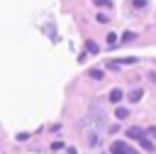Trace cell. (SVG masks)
I'll return each instance as SVG.
<instances>
[{
	"instance_id": "1",
	"label": "cell",
	"mask_w": 156,
	"mask_h": 154,
	"mask_svg": "<svg viewBox=\"0 0 156 154\" xmlns=\"http://www.w3.org/2000/svg\"><path fill=\"white\" fill-rule=\"evenodd\" d=\"M110 152H112V154H139V152H136L134 147H129L124 139H115V142L110 144Z\"/></svg>"
},
{
	"instance_id": "2",
	"label": "cell",
	"mask_w": 156,
	"mask_h": 154,
	"mask_svg": "<svg viewBox=\"0 0 156 154\" xmlns=\"http://www.w3.org/2000/svg\"><path fill=\"white\" fill-rule=\"evenodd\" d=\"M127 137H129V139H139V142H144V139H149V132H144L141 127H127Z\"/></svg>"
},
{
	"instance_id": "3",
	"label": "cell",
	"mask_w": 156,
	"mask_h": 154,
	"mask_svg": "<svg viewBox=\"0 0 156 154\" xmlns=\"http://www.w3.org/2000/svg\"><path fill=\"white\" fill-rule=\"evenodd\" d=\"M122 98H124V93H122L119 88H112V90H110V103H119Z\"/></svg>"
},
{
	"instance_id": "4",
	"label": "cell",
	"mask_w": 156,
	"mask_h": 154,
	"mask_svg": "<svg viewBox=\"0 0 156 154\" xmlns=\"http://www.w3.org/2000/svg\"><path fill=\"white\" fill-rule=\"evenodd\" d=\"M141 95H144V90H141V88H134V90L129 93V100H132V103H139Z\"/></svg>"
},
{
	"instance_id": "5",
	"label": "cell",
	"mask_w": 156,
	"mask_h": 154,
	"mask_svg": "<svg viewBox=\"0 0 156 154\" xmlns=\"http://www.w3.org/2000/svg\"><path fill=\"white\" fill-rule=\"evenodd\" d=\"M117 64L119 66H132V64H136V59L134 56H127V59H117Z\"/></svg>"
},
{
	"instance_id": "6",
	"label": "cell",
	"mask_w": 156,
	"mask_h": 154,
	"mask_svg": "<svg viewBox=\"0 0 156 154\" xmlns=\"http://www.w3.org/2000/svg\"><path fill=\"white\" fill-rule=\"evenodd\" d=\"M127 115H129V110H127V108H117V110H115V117H117V120H124Z\"/></svg>"
},
{
	"instance_id": "7",
	"label": "cell",
	"mask_w": 156,
	"mask_h": 154,
	"mask_svg": "<svg viewBox=\"0 0 156 154\" xmlns=\"http://www.w3.org/2000/svg\"><path fill=\"white\" fill-rule=\"evenodd\" d=\"M85 49H88L90 54H98V51H100V49H98V44H95V42H90V39L85 42Z\"/></svg>"
},
{
	"instance_id": "8",
	"label": "cell",
	"mask_w": 156,
	"mask_h": 154,
	"mask_svg": "<svg viewBox=\"0 0 156 154\" xmlns=\"http://www.w3.org/2000/svg\"><path fill=\"white\" fill-rule=\"evenodd\" d=\"M88 76H90V78H95V81H100V78H102V71H100V68H90V71H88Z\"/></svg>"
},
{
	"instance_id": "9",
	"label": "cell",
	"mask_w": 156,
	"mask_h": 154,
	"mask_svg": "<svg viewBox=\"0 0 156 154\" xmlns=\"http://www.w3.org/2000/svg\"><path fill=\"white\" fill-rule=\"evenodd\" d=\"M117 44H119V42H117V34L110 32V34H107V46H117Z\"/></svg>"
},
{
	"instance_id": "10",
	"label": "cell",
	"mask_w": 156,
	"mask_h": 154,
	"mask_svg": "<svg viewBox=\"0 0 156 154\" xmlns=\"http://www.w3.org/2000/svg\"><path fill=\"white\" fill-rule=\"evenodd\" d=\"M134 39H136L134 32H124V34H122V42H134Z\"/></svg>"
},
{
	"instance_id": "11",
	"label": "cell",
	"mask_w": 156,
	"mask_h": 154,
	"mask_svg": "<svg viewBox=\"0 0 156 154\" xmlns=\"http://www.w3.org/2000/svg\"><path fill=\"white\" fill-rule=\"evenodd\" d=\"M132 5H134V7H146L149 0H132Z\"/></svg>"
},
{
	"instance_id": "12",
	"label": "cell",
	"mask_w": 156,
	"mask_h": 154,
	"mask_svg": "<svg viewBox=\"0 0 156 154\" xmlns=\"http://www.w3.org/2000/svg\"><path fill=\"white\" fill-rule=\"evenodd\" d=\"M98 7H110V0H93Z\"/></svg>"
},
{
	"instance_id": "13",
	"label": "cell",
	"mask_w": 156,
	"mask_h": 154,
	"mask_svg": "<svg viewBox=\"0 0 156 154\" xmlns=\"http://www.w3.org/2000/svg\"><path fill=\"white\" fill-rule=\"evenodd\" d=\"M17 139H20V142H27V139H29V132H20Z\"/></svg>"
},
{
	"instance_id": "14",
	"label": "cell",
	"mask_w": 156,
	"mask_h": 154,
	"mask_svg": "<svg viewBox=\"0 0 156 154\" xmlns=\"http://www.w3.org/2000/svg\"><path fill=\"white\" fill-rule=\"evenodd\" d=\"M51 149H63V142H61V139H56V142L51 144Z\"/></svg>"
}]
</instances>
